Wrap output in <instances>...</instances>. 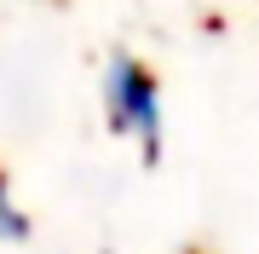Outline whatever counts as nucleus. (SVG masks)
<instances>
[{"label": "nucleus", "instance_id": "obj_1", "mask_svg": "<svg viewBox=\"0 0 259 254\" xmlns=\"http://www.w3.org/2000/svg\"><path fill=\"white\" fill-rule=\"evenodd\" d=\"M98 98H104V122L115 139L139 144L144 162H161V81L150 76V64H139L133 52H110Z\"/></svg>", "mask_w": 259, "mask_h": 254}, {"label": "nucleus", "instance_id": "obj_2", "mask_svg": "<svg viewBox=\"0 0 259 254\" xmlns=\"http://www.w3.org/2000/svg\"><path fill=\"white\" fill-rule=\"evenodd\" d=\"M23 237H29V214L18 208L12 179H6V168H0V243H23Z\"/></svg>", "mask_w": 259, "mask_h": 254}]
</instances>
